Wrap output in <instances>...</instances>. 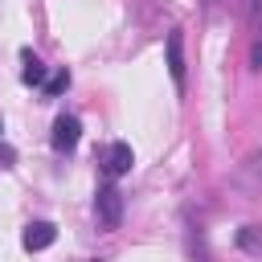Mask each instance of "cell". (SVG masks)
<instances>
[{
  "instance_id": "ba28073f",
  "label": "cell",
  "mask_w": 262,
  "mask_h": 262,
  "mask_svg": "<svg viewBox=\"0 0 262 262\" xmlns=\"http://www.w3.org/2000/svg\"><path fill=\"white\" fill-rule=\"evenodd\" d=\"M242 180L250 188H262V147H254L246 160H242Z\"/></svg>"
},
{
  "instance_id": "8fae6325",
  "label": "cell",
  "mask_w": 262,
  "mask_h": 262,
  "mask_svg": "<svg viewBox=\"0 0 262 262\" xmlns=\"http://www.w3.org/2000/svg\"><path fill=\"white\" fill-rule=\"evenodd\" d=\"M66 86H70V74H66V70H61V74H53V78H49V82H45V94H49V98H53V94H61V90H66Z\"/></svg>"
},
{
  "instance_id": "277c9868",
  "label": "cell",
  "mask_w": 262,
  "mask_h": 262,
  "mask_svg": "<svg viewBox=\"0 0 262 262\" xmlns=\"http://www.w3.org/2000/svg\"><path fill=\"white\" fill-rule=\"evenodd\" d=\"M78 139H82V123H78L74 115H57V119H53V135H49L53 151H74Z\"/></svg>"
},
{
  "instance_id": "6da1fadb",
  "label": "cell",
  "mask_w": 262,
  "mask_h": 262,
  "mask_svg": "<svg viewBox=\"0 0 262 262\" xmlns=\"http://www.w3.org/2000/svg\"><path fill=\"white\" fill-rule=\"evenodd\" d=\"M94 217H98V229L102 233H115L123 225V192L115 184H102L94 192Z\"/></svg>"
},
{
  "instance_id": "9c48e42d",
  "label": "cell",
  "mask_w": 262,
  "mask_h": 262,
  "mask_svg": "<svg viewBox=\"0 0 262 262\" xmlns=\"http://www.w3.org/2000/svg\"><path fill=\"white\" fill-rule=\"evenodd\" d=\"M188 254H192V262H209V250H205V233H201V225H188Z\"/></svg>"
},
{
  "instance_id": "30bf717a",
  "label": "cell",
  "mask_w": 262,
  "mask_h": 262,
  "mask_svg": "<svg viewBox=\"0 0 262 262\" xmlns=\"http://www.w3.org/2000/svg\"><path fill=\"white\" fill-rule=\"evenodd\" d=\"M242 8H246V20L254 29H262V0H242Z\"/></svg>"
},
{
  "instance_id": "9a60e30c",
  "label": "cell",
  "mask_w": 262,
  "mask_h": 262,
  "mask_svg": "<svg viewBox=\"0 0 262 262\" xmlns=\"http://www.w3.org/2000/svg\"><path fill=\"white\" fill-rule=\"evenodd\" d=\"M0 131H4V127H0Z\"/></svg>"
},
{
  "instance_id": "8992f818",
  "label": "cell",
  "mask_w": 262,
  "mask_h": 262,
  "mask_svg": "<svg viewBox=\"0 0 262 262\" xmlns=\"http://www.w3.org/2000/svg\"><path fill=\"white\" fill-rule=\"evenodd\" d=\"M20 66H25V70H20V82H25V86H45V61H41L33 49L20 53Z\"/></svg>"
},
{
  "instance_id": "5b68a950",
  "label": "cell",
  "mask_w": 262,
  "mask_h": 262,
  "mask_svg": "<svg viewBox=\"0 0 262 262\" xmlns=\"http://www.w3.org/2000/svg\"><path fill=\"white\" fill-rule=\"evenodd\" d=\"M53 237H57V225H53V221H29L25 233H20V246H25L29 254H37V250H49Z\"/></svg>"
},
{
  "instance_id": "3957f363",
  "label": "cell",
  "mask_w": 262,
  "mask_h": 262,
  "mask_svg": "<svg viewBox=\"0 0 262 262\" xmlns=\"http://www.w3.org/2000/svg\"><path fill=\"white\" fill-rule=\"evenodd\" d=\"M164 49H168V74H172V86L184 90V74H188V66H184V33L172 29L168 41H164Z\"/></svg>"
},
{
  "instance_id": "4fadbf2b",
  "label": "cell",
  "mask_w": 262,
  "mask_h": 262,
  "mask_svg": "<svg viewBox=\"0 0 262 262\" xmlns=\"http://www.w3.org/2000/svg\"><path fill=\"white\" fill-rule=\"evenodd\" d=\"M12 160H16V151L8 143H0V168H12Z\"/></svg>"
},
{
  "instance_id": "7c38bea8",
  "label": "cell",
  "mask_w": 262,
  "mask_h": 262,
  "mask_svg": "<svg viewBox=\"0 0 262 262\" xmlns=\"http://www.w3.org/2000/svg\"><path fill=\"white\" fill-rule=\"evenodd\" d=\"M250 66H254V70H262V37L250 45Z\"/></svg>"
},
{
  "instance_id": "5bb4252c",
  "label": "cell",
  "mask_w": 262,
  "mask_h": 262,
  "mask_svg": "<svg viewBox=\"0 0 262 262\" xmlns=\"http://www.w3.org/2000/svg\"><path fill=\"white\" fill-rule=\"evenodd\" d=\"M94 262H102V258H94Z\"/></svg>"
},
{
  "instance_id": "52a82bcc",
  "label": "cell",
  "mask_w": 262,
  "mask_h": 262,
  "mask_svg": "<svg viewBox=\"0 0 262 262\" xmlns=\"http://www.w3.org/2000/svg\"><path fill=\"white\" fill-rule=\"evenodd\" d=\"M233 242H237V250H242V254H254V258H262V225H242Z\"/></svg>"
},
{
  "instance_id": "7a4b0ae2",
  "label": "cell",
  "mask_w": 262,
  "mask_h": 262,
  "mask_svg": "<svg viewBox=\"0 0 262 262\" xmlns=\"http://www.w3.org/2000/svg\"><path fill=\"white\" fill-rule=\"evenodd\" d=\"M102 172L111 176V180H119V176H127L131 172V164H135V151H131V143H123V139H115V143H106L102 147Z\"/></svg>"
}]
</instances>
